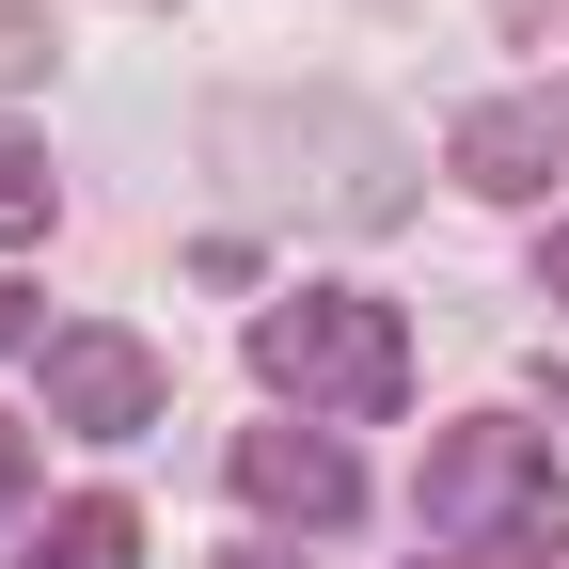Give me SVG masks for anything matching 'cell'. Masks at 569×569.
Returning a JSON list of instances; mask_svg holds the SVG:
<instances>
[{
  "mask_svg": "<svg viewBox=\"0 0 569 569\" xmlns=\"http://www.w3.org/2000/svg\"><path fill=\"white\" fill-rule=\"evenodd\" d=\"M427 522H443V553H569V475L522 427H443L427 443Z\"/></svg>",
  "mask_w": 569,
  "mask_h": 569,
  "instance_id": "obj_3",
  "label": "cell"
},
{
  "mask_svg": "<svg viewBox=\"0 0 569 569\" xmlns=\"http://www.w3.org/2000/svg\"><path fill=\"white\" fill-rule=\"evenodd\" d=\"M17 490H32V427L0 411V522H17Z\"/></svg>",
  "mask_w": 569,
  "mask_h": 569,
  "instance_id": "obj_10",
  "label": "cell"
},
{
  "mask_svg": "<svg viewBox=\"0 0 569 569\" xmlns=\"http://www.w3.org/2000/svg\"><path fill=\"white\" fill-rule=\"evenodd\" d=\"M222 569H301V553H222Z\"/></svg>",
  "mask_w": 569,
  "mask_h": 569,
  "instance_id": "obj_13",
  "label": "cell"
},
{
  "mask_svg": "<svg viewBox=\"0 0 569 569\" xmlns=\"http://www.w3.org/2000/svg\"><path fill=\"white\" fill-rule=\"evenodd\" d=\"M32 63H48V17H32V0H0V80H32Z\"/></svg>",
  "mask_w": 569,
  "mask_h": 569,
  "instance_id": "obj_9",
  "label": "cell"
},
{
  "mask_svg": "<svg viewBox=\"0 0 569 569\" xmlns=\"http://www.w3.org/2000/svg\"><path fill=\"white\" fill-rule=\"evenodd\" d=\"M206 159H222V174L284 159L269 190L317 206V222H396V206H411V142L380 111H348V96H222V111H206Z\"/></svg>",
  "mask_w": 569,
  "mask_h": 569,
  "instance_id": "obj_1",
  "label": "cell"
},
{
  "mask_svg": "<svg viewBox=\"0 0 569 569\" xmlns=\"http://www.w3.org/2000/svg\"><path fill=\"white\" fill-rule=\"evenodd\" d=\"M538 284H553V301H569V222H553V238H538Z\"/></svg>",
  "mask_w": 569,
  "mask_h": 569,
  "instance_id": "obj_11",
  "label": "cell"
},
{
  "mask_svg": "<svg viewBox=\"0 0 569 569\" xmlns=\"http://www.w3.org/2000/svg\"><path fill=\"white\" fill-rule=\"evenodd\" d=\"M427 569H475V553H427Z\"/></svg>",
  "mask_w": 569,
  "mask_h": 569,
  "instance_id": "obj_14",
  "label": "cell"
},
{
  "mask_svg": "<svg viewBox=\"0 0 569 569\" xmlns=\"http://www.w3.org/2000/svg\"><path fill=\"white\" fill-rule=\"evenodd\" d=\"M0 348H32V301H17V284H0Z\"/></svg>",
  "mask_w": 569,
  "mask_h": 569,
  "instance_id": "obj_12",
  "label": "cell"
},
{
  "mask_svg": "<svg viewBox=\"0 0 569 569\" xmlns=\"http://www.w3.org/2000/svg\"><path fill=\"white\" fill-rule=\"evenodd\" d=\"M159 348L142 332H48V427H80V443H127V427H159Z\"/></svg>",
  "mask_w": 569,
  "mask_h": 569,
  "instance_id": "obj_4",
  "label": "cell"
},
{
  "mask_svg": "<svg viewBox=\"0 0 569 569\" xmlns=\"http://www.w3.org/2000/svg\"><path fill=\"white\" fill-rule=\"evenodd\" d=\"M0 238H48V142L0 127Z\"/></svg>",
  "mask_w": 569,
  "mask_h": 569,
  "instance_id": "obj_8",
  "label": "cell"
},
{
  "mask_svg": "<svg viewBox=\"0 0 569 569\" xmlns=\"http://www.w3.org/2000/svg\"><path fill=\"white\" fill-rule=\"evenodd\" d=\"M459 190H553L569 174V96H490V111H459Z\"/></svg>",
  "mask_w": 569,
  "mask_h": 569,
  "instance_id": "obj_5",
  "label": "cell"
},
{
  "mask_svg": "<svg viewBox=\"0 0 569 569\" xmlns=\"http://www.w3.org/2000/svg\"><path fill=\"white\" fill-rule=\"evenodd\" d=\"M253 380L301 396V427H380L411 396V332L396 301H348V284H301V301L253 317Z\"/></svg>",
  "mask_w": 569,
  "mask_h": 569,
  "instance_id": "obj_2",
  "label": "cell"
},
{
  "mask_svg": "<svg viewBox=\"0 0 569 569\" xmlns=\"http://www.w3.org/2000/svg\"><path fill=\"white\" fill-rule=\"evenodd\" d=\"M238 490H253L269 522H348V507H365V475H348L332 427H253V443H238Z\"/></svg>",
  "mask_w": 569,
  "mask_h": 569,
  "instance_id": "obj_6",
  "label": "cell"
},
{
  "mask_svg": "<svg viewBox=\"0 0 569 569\" xmlns=\"http://www.w3.org/2000/svg\"><path fill=\"white\" fill-rule=\"evenodd\" d=\"M17 569H142V522L111 507V490H80V507H48V538Z\"/></svg>",
  "mask_w": 569,
  "mask_h": 569,
  "instance_id": "obj_7",
  "label": "cell"
}]
</instances>
